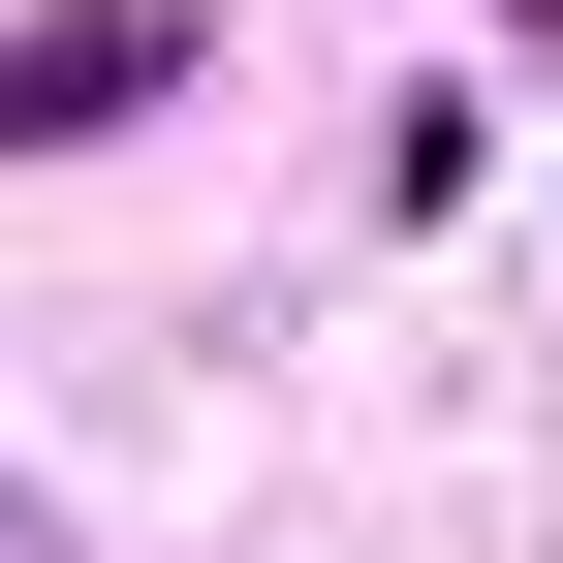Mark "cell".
<instances>
[{
  "instance_id": "cell-1",
  "label": "cell",
  "mask_w": 563,
  "mask_h": 563,
  "mask_svg": "<svg viewBox=\"0 0 563 563\" xmlns=\"http://www.w3.org/2000/svg\"><path fill=\"white\" fill-rule=\"evenodd\" d=\"M188 95V0H32L0 32V157H95V125H157Z\"/></svg>"
}]
</instances>
